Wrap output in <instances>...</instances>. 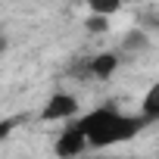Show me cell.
I'll return each instance as SVG.
<instances>
[{"mask_svg":"<svg viewBox=\"0 0 159 159\" xmlns=\"http://www.w3.org/2000/svg\"><path fill=\"white\" fill-rule=\"evenodd\" d=\"M78 128L84 134V143L94 147V150H103V147H112V143H122L128 137H134L137 131L147 128L143 119H134V116H125L112 106H103V109H94L88 112L84 119H75Z\"/></svg>","mask_w":159,"mask_h":159,"instance_id":"1","label":"cell"},{"mask_svg":"<svg viewBox=\"0 0 159 159\" xmlns=\"http://www.w3.org/2000/svg\"><path fill=\"white\" fill-rule=\"evenodd\" d=\"M78 112V100L72 97V94H62V91H56L47 103H44V109H41V119L44 122H59V119H72Z\"/></svg>","mask_w":159,"mask_h":159,"instance_id":"2","label":"cell"},{"mask_svg":"<svg viewBox=\"0 0 159 159\" xmlns=\"http://www.w3.org/2000/svg\"><path fill=\"white\" fill-rule=\"evenodd\" d=\"M84 150H88L84 134H81V128H78V122H72V125L59 134V140H56V156H62V159H75V156H81Z\"/></svg>","mask_w":159,"mask_h":159,"instance_id":"3","label":"cell"},{"mask_svg":"<svg viewBox=\"0 0 159 159\" xmlns=\"http://www.w3.org/2000/svg\"><path fill=\"white\" fill-rule=\"evenodd\" d=\"M119 69V53H97L94 59H88V72L91 78H109Z\"/></svg>","mask_w":159,"mask_h":159,"instance_id":"4","label":"cell"},{"mask_svg":"<svg viewBox=\"0 0 159 159\" xmlns=\"http://www.w3.org/2000/svg\"><path fill=\"white\" fill-rule=\"evenodd\" d=\"M156 116H159V84H153V88L147 91V100H143V112H140V119L150 125V122H156Z\"/></svg>","mask_w":159,"mask_h":159,"instance_id":"5","label":"cell"},{"mask_svg":"<svg viewBox=\"0 0 159 159\" xmlns=\"http://www.w3.org/2000/svg\"><path fill=\"white\" fill-rule=\"evenodd\" d=\"M88 7H91V13H94V16L109 19V16L122 7V0H88Z\"/></svg>","mask_w":159,"mask_h":159,"instance_id":"6","label":"cell"},{"mask_svg":"<svg viewBox=\"0 0 159 159\" xmlns=\"http://www.w3.org/2000/svg\"><path fill=\"white\" fill-rule=\"evenodd\" d=\"M122 47H125V50H131V53H140V50H147V47H150V41H147V34H143V31H131V34H125Z\"/></svg>","mask_w":159,"mask_h":159,"instance_id":"7","label":"cell"},{"mask_svg":"<svg viewBox=\"0 0 159 159\" xmlns=\"http://www.w3.org/2000/svg\"><path fill=\"white\" fill-rule=\"evenodd\" d=\"M19 122H22V116H16V119H3V122H0V140H3V137H7L16 125H19Z\"/></svg>","mask_w":159,"mask_h":159,"instance_id":"8","label":"cell"},{"mask_svg":"<svg viewBox=\"0 0 159 159\" xmlns=\"http://www.w3.org/2000/svg\"><path fill=\"white\" fill-rule=\"evenodd\" d=\"M106 25H109V19H100V16H94V19L88 22V28H91V31H103Z\"/></svg>","mask_w":159,"mask_h":159,"instance_id":"9","label":"cell"}]
</instances>
